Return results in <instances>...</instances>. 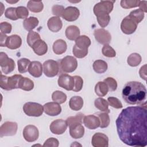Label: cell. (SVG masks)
<instances>
[{
	"label": "cell",
	"instance_id": "cell-41",
	"mask_svg": "<svg viewBox=\"0 0 147 147\" xmlns=\"http://www.w3.org/2000/svg\"><path fill=\"white\" fill-rule=\"evenodd\" d=\"M98 118L100 121V128H106L110 124V117L108 115V113H100L98 114Z\"/></svg>",
	"mask_w": 147,
	"mask_h": 147
},
{
	"label": "cell",
	"instance_id": "cell-22",
	"mask_svg": "<svg viewBox=\"0 0 147 147\" xmlns=\"http://www.w3.org/2000/svg\"><path fill=\"white\" fill-rule=\"evenodd\" d=\"M47 25L48 29L52 32H57L63 26V23L59 17L54 16L51 17L48 22Z\"/></svg>",
	"mask_w": 147,
	"mask_h": 147
},
{
	"label": "cell",
	"instance_id": "cell-50",
	"mask_svg": "<svg viewBox=\"0 0 147 147\" xmlns=\"http://www.w3.org/2000/svg\"><path fill=\"white\" fill-rule=\"evenodd\" d=\"M64 6L59 5H55L52 6V11L53 14L56 16L57 17H62L63 12L64 11Z\"/></svg>",
	"mask_w": 147,
	"mask_h": 147
},
{
	"label": "cell",
	"instance_id": "cell-20",
	"mask_svg": "<svg viewBox=\"0 0 147 147\" xmlns=\"http://www.w3.org/2000/svg\"><path fill=\"white\" fill-rule=\"evenodd\" d=\"M42 65L40 61H32L29 66V73L34 78H39L42 74Z\"/></svg>",
	"mask_w": 147,
	"mask_h": 147
},
{
	"label": "cell",
	"instance_id": "cell-36",
	"mask_svg": "<svg viewBox=\"0 0 147 147\" xmlns=\"http://www.w3.org/2000/svg\"><path fill=\"white\" fill-rule=\"evenodd\" d=\"M31 61L26 58H22L17 61L18 70L20 73L24 74L28 71L29 66Z\"/></svg>",
	"mask_w": 147,
	"mask_h": 147
},
{
	"label": "cell",
	"instance_id": "cell-32",
	"mask_svg": "<svg viewBox=\"0 0 147 147\" xmlns=\"http://www.w3.org/2000/svg\"><path fill=\"white\" fill-rule=\"evenodd\" d=\"M28 9L33 13L41 12L44 8V5L42 1H29L27 3Z\"/></svg>",
	"mask_w": 147,
	"mask_h": 147
},
{
	"label": "cell",
	"instance_id": "cell-12",
	"mask_svg": "<svg viewBox=\"0 0 147 147\" xmlns=\"http://www.w3.org/2000/svg\"><path fill=\"white\" fill-rule=\"evenodd\" d=\"M95 40L101 44H109L111 40V36L107 30L103 28L96 29L94 32Z\"/></svg>",
	"mask_w": 147,
	"mask_h": 147
},
{
	"label": "cell",
	"instance_id": "cell-52",
	"mask_svg": "<svg viewBox=\"0 0 147 147\" xmlns=\"http://www.w3.org/2000/svg\"><path fill=\"white\" fill-rule=\"evenodd\" d=\"M59 145V141L53 137L49 138L47 139L44 144H43V146L45 147H49V146H54V147H57Z\"/></svg>",
	"mask_w": 147,
	"mask_h": 147
},
{
	"label": "cell",
	"instance_id": "cell-13",
	"mask_svg": "<svg viewBox=\"0 0 147 147\" xmlns=\"http://www.w3.org/2000/svg\"><path fill=\"white\" fill-rule=\"evenodd\" d=\"M137 24L130 19L128 16L125 17L121 22V30L126 34H131L137 29Z\"/></svg>",
	"mask_w": 147,
	"mask_h": 147
},
{
	"label": "cell",
	"instance_id": "cell-51",
	"mask_svg": "<svg viewBox=\"0 0 147 147\" xmlns=\"http://www.w3.org/2000/svg\"><path fill=\"white\" fill-rule=\"evenodd\" d=\"M12 26L7 22H2L0 24V30L1 33L3 34L10 33L11 32Z\"/></svg>",
	"mask_w": 147,
	"mask_h": 147
},
{
	"label": "cell",
	"instance_id": "cell-44",
	"mask_svg": "<svg viewBox=\"0 0 147 147\" xmlns=\"http://www.w3.org/2000/svg\"><path fill=\"white\" fill-rule=\"evenodd\" d=\"M102 54L107 57H114L116 56L115 51L109 44H105L102 49Z\"/></svg>",
	"mask_w": 147,
	"mask_h": 147
},
{
	"label": "cell",
	"instance_id": "cell-19",
	"mask_svg": "<svg viewBox=\"0 0 147 147\" xmlns=\"http://www.w3.org/2000/svg\"><path fill=\"white\" fill-rule=\"evenodd\" d=\"M69 134L75 139L80 138L83 137L84 134V128L82 123H78L69 126Z\"/></svg>",
	"mask_w": 147,
	"mask_h": 147
},
{
	"label": "cell",
	"instance_id": "cell-11",
	"mask_svg": "<svg viewBox=\"0 0 147 147\" xmlns=\"http://www.w3.org/2000/svg\"><path fill=\"white\" fill-rule=\"evenodd\" d=\"M68 125L66 121L58 119L52 122L49 126L51 131L55 134L60 135L63 134L67 129Z\"/></svg>",
	"mask_w": 147,
	"mask_h": 147
},
{
	"label": "cell",
	"instance_id": "cell-6",
	"mask_svg": "<svg viewBox=\"0 0 147 147\" xmlns=\"http://www.w3.org/2000/svg\"><path fill=\"white\" fill-rule=\"evenodd\" d=\"M60 66L63 72L65 73H71L75 71L77 68L78 61L74 57L67 56L61 60Z\"/></svg>",
	"mask_w": 147,
	"mask_h": 147
},
{
	"label": "cell",
	"instance_id": "cell-43",
	"mask_svg": "<svg viewBox=\"0 0 147 147\" xmlns=\"http://www.w3.org/2000/svg\"><path fill=\"white\" fill-rule=\"evenodd\" d=\"M140 1L139 0H122L121 1V6L124 9H130L139 6Z\"/></svg>",
	"mask_w": 147,
	"mask_h": 147
},
{
	"label": "cell",
	"instance_id": "cell-1",
	"mask_svg": "<svg viewBox=\"0 0 147 147\" xmlns=\"http://www.w3.org/2000/svg\"><path fill=\"white\" fill-rule=\"evenodd\" d=\"M119 139L126 145L145 147L147 145V110L145 106L123 109L115 121Z\"/></svg>",
	"mask_w": 147,
	"mask_h": 147
},
{
	"label": "cell",
	"instance_id": "cell-45",
	"mask_svg": "<svg viewBox=\"0 0 147 147\" xmlns=\"http://www.w3.org/2000/svg\"><path fill=\"white\" fill-rule=\"evenodd\" d=\"M103 82L107 84L109 91L110 92L115 91L117 88V82L115 79L111 77H108L104 79Z\"/></svg>",
	"mask_w": 147,
	"mask_h": 147
},
{
	"label": "cell",
	"instance_id": "cell-3",
	"mask_svg": "<svg viewBox=\"0 0 147 147\" xmlns=\"http://www.w3.org/2000/svg\"><path fill=\"white\" fill-rule=\"evenodd\" d=\"M21 75L15 74L11 76H6L1 73L0 86L2 89L5 90H11L13 89L19 88V83Z\"/></svg>",
	"mask_w": 147,
	"mask_h": 147
},
{
	"label": "cell",
	"instance_id": "cell-47",
	"mask_svg": "<svg viewBox=\"0 0 147 147\" xmlns=\"http://www.w3.org/2000/svg\"><path fill=\"white\" fill-rule=\"evenodd\" d=\"M16 7H8L5 12V16L7 18H9L11 20H17L18 19V18L17 17V13H16Z\"/></svg>",
	"mask_w": 147,
	"mask_h": 147
},
{
	"label": "cell",
	"instance_id": "cell-33",
	"mask_svg": "<svg viewBox=\"0 0 147 147\" xmlns=\"http://www.w3.org/2000/svg\"><path fill=\"white\" fill-rule=\"evenodd\" d=\"M109 91V88L104 82H98L95 86V94L100 97L105 96Z\"/></svg>",
	"mask_w": 147,
	"mask_h": 147
},
{
	"label": "cell",
	"instance_id": "cell-17",
	"mask_svg": "<svg viewBox=\"0 0 147 147\" xmlns=\"http://www.w3.org/2000/svg\"><path fill=\"white\" fill-rule=\"evenodd\" d=\"M57 83L60 87L67 91H71L72 90L73 78L67 74H61L59 77Z\"/></svg>",
	"mask_w": 147,
	"mask_h": 147
},
{
	"label": "cell",
	"instance_id": "cell-9",
	"mask_svg": "<svg viewBox=\"0 0 147 147\" xmlns=\"http://www.w3.org/2000/svg\"><path fill=\"white\" fill-rule=\"evenodd\" d=\"M18 125L15 122L6 121L0 127V137L14 136L17 131Z\"/></svg>",
	"mask_w": 147,
	"mask_h": 147
},
{
	"label": "cell",
	"instance_id": "cell-7",
	"mask_svg": "<svg viewBox=\"0 0 147 147\" xmlns=\"http://www.w3.org/2000/svg\"><path fill=\"white\" fill-rule=\"evenodd\" d=\"M43 72L45 76L52 78L56 76L59 71V65L58 63L53 60H48L42 64Z\"/></svg>",
	"mask_w": 147,
	"mask_h": 147
},
{
	"label": "cell",
	"instance_id": "cell-25",
	"mask_svg": "<svg viewBox=\"0 0 147 147\" xmlns=\"http://www.w3.org/2000/svg\"><path fill=\"white\" fill-rule=\"evenodd\" d=\"M65 34L68 40H75L80 36V30L75 25H70L66 28Z\"/></svg>",
	"mask_w": 147,
	"mask_h": 147
},
{
	"label": "cell",
	"instance_id": "cell-4",
	"mask_svg": "<svg viewBox=\"0 0 147 147\" xmlns=\"http://www.w3.org/2000/svg\"><path fill=\"white\" fill-rule=\"evenodd\" d=\"M24 112L28 116L30 117H40L44 112V107L36 102H28L23 106Z\"/></svg>",
	"mask_w": 147,
	"mask_h": 147
},
{
	"label": "cell",
	"instance_id": "cell-29",
	"mask_svg": "<svg viewBox=\"0 0 147 147\" xmlns=\"http://www.w3.org/2000/svg\"><path fill=\"white\" fill-rule=\"evenodd\" d=\"M34 88L33 82L26 77H22L19 83V88H21L24 91H29L33 90Z\"/></svg>",
	"mask_w": 147,
	"mask_h": 147
},
{
	"label": "cell",
	"instance_id": "cell-35",
	"mask_svg": "<svg viewBox=\"0 0 147 147\" xmlns=\"http://www.w3.org/2000/svg\"><path fill=\"white\" fill-rule=\"evenodd\" d=\"M141 56L137 53H133L130 54L127 59V64L131 67L138 66L141 62Z\"/></svg>",
	"mask_w": 147,
	"mask_h": 147
},
{
	"label": "cell",
	"instance_id": "cell-16",
	"mask_svg": "<svg viewBox=\"0 0 147 147\" xmlns=\"http://www.w3.org/2000/svg\"><path fill=\"white\" fill-rule=\"evenodd\" d=\"M44 111L49 116H56L61 112V107L60 104L55 102H48L44 105Z\"/></svg>",
	"mask_w": 147,
	"mask_h": 147
},
{
	"label": "cell",
	"instance_id": "cell-34",
	"mask_svg": "<svg viewBox=\"0 0 147 147\" xmlns=\"http://www.w3.org/2000/svg\"><path fill=\"white\" fill-rule=\"evenodd\" d=\"M130 19H131L137 24L140 23L144 18L145 14L141 9H136L131 11L129 16H127Z\"/></svg>",
	"mask_w": 147,
	"mask_h": 147
},
{
	"label": "cell",
	"instance_id": "cell-23",
	"mask_svg": "<svg viewBox=\"0 0 147 147\" xmlns=\"http://www.w3.org/2000/svg\"><path fill=\"white\" fill-rule=\"evenodd\" d=\"M32 48L33 49L34 52L38 56H42L45 55L48 51L47 44L41 39L36 42L33 44Z\"/></svg>",
	"mask_w": 147,
	"mask_h": 147
},
{
	"label": "cell",
	"instance_id": "cell-27",
	"mask_svg": "<svg viewBox=\"0 0 147 147\" xmlns=\"http://www.w3.org/2000/svg\"><path fill=\"white\" fill-rule=\"evenodd\" d=\"M83 100L80 96H72L69 101V107L74 111L80 110L83 107Z\"/></svg>",
	"mask_w": 147,
	"mask_h": 147
},
{
	"label": "cell",
	"instance_id": "cell-28",
	"mask_svg": "<svg viewBox=\"0 0 147 147\" xmlns=\"http://www.w3.org/2000/svg\"><path fill=\"white\" fill-rule=\"evenodd\" d=\"M38 20L36 17H30L24 20L23 21V26L25 30L30 32L38 25Z\"/></svg>",
	"mask_w": 147,
	"mask_h": 147
},
{
	"label": "cell",
	"instance_id": "cell-42",
	"mask_svg": "<svg viewBox=\"0 0 147 147\" xmlns=\"http://www.w3.org/2000/svg\"><path fill=\"white\" fill-rule=\"evenodd\" d=\"M97 21L101 28H105L107 26L110 20V16L109 14H100L96 16Z\"/></svg>",
	"mask_w": 147,
	"mask_h": 147
},
{
	"label": "cell",
	"instance_id": "cell-10",
	"mask_svg": "<svg viewBox=\"0 0 147 147\" xmlns=\"http://www.w3.org/2000/svg\"><path fill=\"white\" fill-rule=\"evenodd\" d=\"M23 136L26 141L29 142H34L38 138V130L34 125H28L23 130Z\"/></svg>",
	"mask_w": 147,
	"mask_h": 147
},
{
	"label": "cell",
	"instance_id": "cell-26",
	"mask_svg": "<svg viewBox=\"0 0 147 147\" xmlns=\"http://www.w3.org/2000/svg\"><path fill=\"white\" fill-rule=\"evenodd\" d=\"M80 49H88L91 45V40L86 35L79 36L75 40V44Z\"/></svg>",
	"mask_w": 147,
	"mask_h": 147
},
{
	"label": "cell",
	"instance_id": "cell-15",
	"mask_svg": "<svg viewBox=\"0 0 147 147\" xmlns=\"http://www.w3.org/2000/svg\"><path fill=\"white\" fill-rule=\"evenodd\" d=\"M80 16L79 10L74 6H68L64 9L62 17L66 21L72 22L76 21Z\"/></svg>",
	"mask_w": 147,
	"mask_h": 147
},
{
	"label": "cell",
	"instance_id": "cell-14",
	"mask_svg": "<svg viewBox=\"0 0 147 147\" xmlns=\"http://www.w3.org/2000/svg\"><path fill=\"white\" fill-rule=\"evenodd\" d=\"M91 144L94 147H107L109 146V138L103 133H96L92 137Z\"/></svg>",
	"mask_w": 147,
	"mask_h": 147
},
{
	"label": "cell",
	"instance_id": "cell-18",
	"mask_svg": "<svg viewBox=\"0 0 147 147\" xmlns=\"http://www.w3.org/2000/svg\"><path fill=\"white\" fill-rule=\"evenodd\" d=\"M83 122L84 126L91 130H94L100 126V121L99 118L94 115H88L84 116Z\"/></svg>",
	"mask_w": 147,
	"mask_h": 147
},
{
	"label": "cell",
	"instance_id": "cell-31",
	"mask_svg": "<svg viewBox=\"0 0 147 147\" xmlns=\"http://www.w3.org/2000/svg\"><path fill=\"white\" fill-rule=\"evenodd\" d=\"M94 105L96 109L101 111L106 112L107 113H110L109 109V103L107 100L102 98H98L94 101Z\"/></svg>",
	"mask_w": 147,
	"mask_h": 147
},
{
	"label": "cell",
	"instance_id": "cell-37",
	"mask_svg": "<svg viewBox=\"0 0 147 147\" xmlns=\"http://www.w3.org/2000/svg\"><path fill=\"white\" fill-rule=\"evenodd\" d=\"M52 99L53 101L60 105L66 101L67 95L61 91H55L52 94Z\"/></svg>",
	"mask_w": 147,
	"mask_h": 147
},
{
	"label": "cell",
	"instance_id": "cell-2",
	"mask_svg": "<svg viewBox=\"0 0 147 147\" xmlns=\"http://www.w3.org/2000/svg\"><path fill=\"white\" fill-rule=\"evenodd\" d=\"M122 95L123 99L130 105H142L145 102L146 90L145 86L141 82L131 81L124 86Z\"/></svg>",
	"mask_w": 147,
	"mask_h": 147
},
{
	"label": "cell",
	"instance_id": "cell-48",
	"mask_svg": "<svg viewBox=\"0 0 147 147\" xmlns=\"http://www.w3.org/2000/svg\"><path fill=\"white\" fill-rule=\"evenodd\" d=\"M16 13L17 17L20 19H26L29 15L28 9L24 6H18L16 7Z\"/></svg>",
	"mask_w": 147,
	"mask_h": 147
},
{
	"label": "cell",
	"instance_id": "cell-53",
	"mask_svg": "<svg viewBox=\"0 0 147 147\" xmlns=\"http://www.w3.org/2000/svg\"><path fill=\"white\" fill-rule=\"evenodd\" d=\"M139 74L142 79H143L144 80H146V64L144 65L140 68Z\"/></svg>",
	"mask_w": 147,
	"mask_h": 147
},
{
	"label": "cell",
	"instance_id": "cell-49",
	"mask_svg": "<svg viewBox=\"0 0 147 147\" xmlns=\"http://www.w3.org/2000/svg\"><path fill=\"white\" fill-rule=\"evenodd\" d=\"M107 102L109 103V105L114 108L121 109L123 107L121 102L115 97H109L107 98Z\"/></svg>",
	"mask_w": 147,
	"mask_h": 147
},
{
	"label": "cell",
	"instance_id": "cell-38",
	"mask_svg": "<svg viewBox=\"0 0 147 147\" xmlns=\"http://www.w3.org/2000/svg\"><path fill=\"white\" fill-rule=\"evenodd\" d=\"M40 39H41V37L40 34L37 32L32 30L28 33L27 35L26 41L29 46L32 48L33 44Z\"/></svg>",
	"mask_w": 147,
	"mask_h": 147
},
{
	"label": "cell",
	"instance_id": "cell-39",
	"mask_svg": "<svg viewBox=\"0 0 147 147\" xmlns=\"http://www.w3.org/2000/svg\"><path fill=\"white\" fill-rule=\"evenodd\" d=\"M84 117V115L83 113H79L76 114V115H75V116H72V117H69L67 118L66 122L68 125V126H69L71 125L78 123H82Z\"/></svg>",
	"mask_w": 147,
	"mask_h": 147
},
{
	"label": "cell",
	"instance_id": "cell-46",
	"mask_svg": "<svg viewBox=\"0 0 147 147\" xmlns=\"http://www.w3.org/2000/svg\"><path fill=\"white\" fill-rule=\"evenodd\" d=\"M72 53L76 57L82 59L86 57L87 55L88 49H80L78 47H76V45H75L73 47Z\"/></svg>",
	"mask_w": 147,
	"mask_h": 147
},
{
	"label": "cell",
	"instance_id": "cell-5",
	"mask_svg": "<svg viewBox=\"0 0 147 147\" xmlns=\"http://www.w3.org/2000/svg\"><path fill=\"white\" fill-rule=\"evenodd\" d=\"M115 1H101L94 7V13L96 16L100 14L110 13L114 7Z\"/></svg>",
	"mask_w": 147,
	"mask_h": 147
},
{
	"label": "cell",
	"instance_id": "cell-24",
	"mask_svg": "<svg viewBox=\"0 0 147 147\" xmlns=\"http://www.w3.org/2000/svg\"><path fill=\"white\" fill-rule=\"evenodd\" d=\"M53 51L56 55H61L65 52L67 45L66 42L62 39H58L56 40L53 44Z\"/></svg>",
	"mask_w": 147,
	"mask_h": 147
},
{
	"label": "cell",
	"instance_id": "cell-21",
	"mask_svg": "<svg viewBox=\"0 0 147 147\" xmlns=\"http://www.w3.org/2000/svg\"><path fill=\"white\" fill-rule=\"evenodd\" d=\"M22 44V39L20 36L17 34H13L10 36H8L6 47L10 49H16L20 48Z\"/></svg>",
	"mask_w": 147,
	"mask_h": 147
},
{
	"label": "cell",
	"instance_id": "cell-55",
	"mask_svg": "<svg viewBox=\"0 0 147 147\" xmlns=\"http://www.w3.org/2000/svg\"><path fill=\"white\" fill-rule=\"evenodd\" d=\"M146 3H147V1H140V3H139V6H138L140 7V9H141L144 13H146L147 12Z\"/></svg>",
	"mask_w": 147,
	"mask_h": 147
},
{
	"label": "cell",
	"instance_id": "cell-30",
	"mask_svg": "<svg viewBox=\"0 0 147 147\" xmlns=\"http://www.w3.org/2000/svg\"><path fill=\"white\" fill-rule=\"evenodd\" d=\"M92 66L94 71L97 74H103L105 72L108 68L107 63L102 60H95Z\"/></svg>",
	"mask_w": 147,
	"mask_h": 147
},
{
	"label": "cell",
	"instance_id": "cell-54",
	"mask_svg": "<svg viewBox=\"0 0 147 147\" xmlns=\"http://www.w3.org/2000/svg\"><path fill=\"white\" fill-rule=\"evenodd\" d=\"M7 37L5 34L1 32L0 33V45L1 47H6V42Z\"/></svg>",
	"mask_w": 147,
	"mask_h": 147
},
{
	"label": "cell",
	"instance_id": "cell-8",
	"mask_svg": "<svg viewBox=\"0 0 147 147\" xmlns=\"http://www.w3.org/2000/svg\"><path fill=\"white\" fill-rule=\"evenodd\" d=\"M0 66L2 71L5 74H8L14 69L16 64L14 61L9 58L6 53L1 52L0 53Z\"/></svg>",
	"mask_w": 147,
	"mask_h": 147
},
{
	"label": "cell",
	"instance_id": "cell-40",
	"mask_svg": "<svg viewBox=\"0 0 147 147\" xmlns=\"http://www.w3.org/2000/svg\"><path fill=\"white\" fill-rule=\"evenodd\" d=\"M73 78V86L72 91L74 92L80 91L83 87V80L80 76H74Z\"/></svg>",
	"mask_w": 147,
	"mask_h": 147
}]
</instances>
